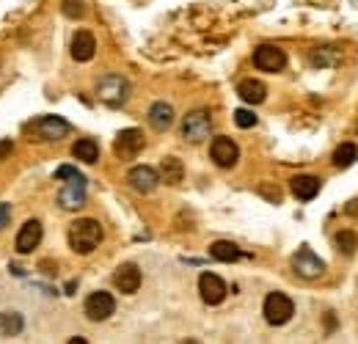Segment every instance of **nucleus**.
Segmentation results:
<instances>
[{"instance_id":"nucleus-1","label":"nucleus","mask_w":358,"mask_h":344,"mask_svg":"<svg viewBox=\"0 0 358 344\" xmlns=\"http://www.w3.org/2000/svg\"><path fill=\"white\" fill-rule=\"evenodd\" d=\"M102 243V226L94 217H80L69 226V248L75 254H91Z\"/></svg>"},{"instance_id":"nucleus-2","label":"nucleus","mask_w":358,"mask_h":344,"mask_svg":"<svg viewBox=\"0 0 358 344\" xmlns=\"http://www.w3.org/2000/svg\"><path fill=\"white\" fill-rule=\"evenodd\" d=\"M127 94H130V86H127V80H124L122 75H105V78L96 83V96H99L105 105H110V108L124 105Z\"/></svg>"},{"instance_id":"nucleus-3","label":"nucleus","mask_w":358,"mask_h":344,"mask_svg":"<svg viewBox=\"0 0 358 344\" xmlns=\"http://www.w3.org/2000/svg\"><path fill=\"white\" fill-rule=\"evenodd\" d=\"M210 129H213V116H210V110H190V113L185 116V122H182V135H185V141H190V143H201V141L210 135Z\"/></svg>"},{"instance_id":"nucleus-4","label":"nucleus","mask_w":358,"mask_h":344,"mask_svg":"<svg viewBox=\"0 0 358 344\" xmlns=\"http://www.w3.org/2000/svg\"><path fill=\"white\" fill-rule=\"evenodd\" d=\"M295 314V303L289 301L284 292H270L265 298V320L270 325H287Z\"/></svg>"},{"instance_id":"nucleus-5","label":"nucleus","mask_w":358,"mask_h":344,"mask_svg":"<svg viewBox=\"0 0 358 344\" xmlns=\"http://www.w3.org/2000/svg\"><path fill=\"white\" fill-rule=\"evenodd\" d=\"M58 204L64 210H80L86 204V176L78 171L75 176H69V182L61 187L58 193Z\"/></svg>"},{"instance_id":"nucleus-6","label":"nucleus","mask_w":358,"mask_h":344,"mask_svg":"<svg viewBox=\"0 0 358 344\" xmlns=\"http://www.w3.org/2000/svg\"><path fill=\"white\" fill-rule=\"evenodd\" d=\"M284 64H287L284 50H278V47H273V44H259V47L254 50V66L262 69V72H281Z\"/></svg>"},{"instance_id":"nucleus-7","label":"nucleus","mask_w":358,"mask_h":344,"mask_svg":"<svg viewBox=\"0 0 358 344\" xmlns=\"http://www.w3.org/2000/svg\"><path fill=\"white\" fill-rule=\"evenodd\" d=\"M292 270H295L298 275H303V278H317V275L325 273V264H322V259L317 257L312 248L303 245V248L292 257Z\"/></svg>"},{"instance_id":"nucleus-8","label":"nucleus","mask_w":358,"mask_h":344,"mask_svg":"<svg viewBox=\"0 0 358 344\" xmlns=\"http://www.w3.org/2000/svg\"><path fill=\"white\" fill-rule=\"evenodd\" d=\"M141 149H143V132H141V129H122V132L116 135V143H113L116 157L133 160Z\"/></svg>"},{"instance_id":"nucleus-9","label":"nucleus","mask_w":358,"mask_h":344,"mask_svg":"<svg viewBox=\"0 0 358 344\" xmlns=\"http://www.w3.org/2000/svg\"><path fill=\"white\" fill-rule=\"evenodd\" d=\"M199 292H201V301L207 303V306L224 303V298H226L224 278L215 275V273H201V278H199Z\"/></svg>"},{"instance_id":"nucleus-10","label":"nucleus","mask_w":358,"mask_h":344,"mask_svg":"<svg viewBox=\"0 0 358 344\" xmlns=\"http://www.w3.org/2000/svg\"><path fill=\"white\" fill-rule=\"evenodd\" d=\"M210 157H213L221 169H231V166L237 163V157H240V149H237V143H234L231 138L218 135V138L213 141V146H210Z\"/></svg>"},{"instance_id":"nucleus-11","label":"nucleus","mask_w":358,"mask_h":344,"mask_svg":"<svg viewBox=\"0 0 358 344\" xmlns=\"http://www.w3.org/2000/svg\"><path fill=\"white\" fill-rule=\"evenodd\" d=\"M113 311H116L113 295H108V292H91L89 295V301H86V317H89V320L102 322V320H108Z\"/></svg>"},{"instance_id":"nucleus-12","label":"nucleus","mask_w":358,"mask_h":344,"mask_svg":"<svg viewBox=\"0 0 358 344\" xmlns=\"http://www.w3.org/2000/svg\"><path fill=\"white\" fill-rule=\"evenodd\" d=\"M113 284H116V289L124 292V295L138 292V287H141V270H138V264H133V261L122 264V267L113 273Z\"/></svg>"},{"instance_id":"nucleus-13","label":"nucleus","mask_w":358,"mask_h":344,"mask_svg":"<svg viewBox=\"0 0 358 344\" xmlns=\"http://www.w3.org/2000/svg\"><path fill=\"white\" fill-rule=\"evenodd\" d=\"M39 243H42V223L39 220H28L17 234V251L20 254H31V251L39 248Z\"/></svg>"},{"instance_id":"nucleus-14","label":"nucleus","mask_w":358,"mask_h":344,"mask_svg":"<svg viewBox=\"0 0 358 344\" xmlns=\"http://www.w3.org/2000/svg\"><path fill=\"white\" fill-rule=\"evenodd\" d=\"M127 182L133 185V190H138V193H152L157 187V182H160V173L155 171V169H149V166H135L130 176H127Z\"/></svg>"},{"instance_id":"nucleus-15","label":"nucleus","mask_w":358,"mask_h":344,"mask_svg":"<svg viewBox=\"0 0 358 344\" xmlns=\"http://www.w3.org/2000/svg\"><path fill=\"white\" fill-rule=\"evenodd\" d=\"M94 52H96V39H94V34H91V31H78V34L72 36V58L80 61V64H86V61L94 58Z\"/></svg>"},{"instance_id":"nucleus-16","label":"nucleus","mask_w":358,"mask_h":344,"mask_svg":"<svg viewBox=\"0 0 358 344\" xmlns=\"http://www.w3.org/2000/svg\"><path fill=\"white\" fill-rule=\"evenodd\" d=\"M320 179L312 176V173H301V176H295L292 182H289V187H292V196L298 199V201H312L314 196L320 193Z\"/></svg>"},{"instance_id":"nucleus-17","label":"nucleus","mask_w":358,"mask_h":344,"mask_svg":"<svg viewBox=\"0 0 358 344\" xmlns=\"http://www.w3.org/2000/svg\"><path fill=\"white\" fill-rule=\"evenodd\" d=\"M36 135L42 138V141H58V138H64L66 132H69V124L64 122V119H58V116H45V119H39L36 122Z\"/></svg>"},{"instance_id":"nucleus-18","label":"nucleus","mask_w":358,"mask_h":344,"mask_svg":"<svg viewBox=\"0 0 358 344\" xmlns=\"http://www.w3.org/2000/svg\"><path fill=\"white\" fill-rule=\"evenodd\" d=\"M149 124H152V129H157V132L171 129V124H174V108L169 102H155L149 108Z\"/></svg>"},{"instance_id":"nucleus-19","label":"nucleus","mask_w":358,"mask_h":344,"mask_svg":"<svg viewBox=\"0 0 358 344\" xmlns=\"http://www.w3.org/2000/svg\"><path fill=\"white\" fill-rule=\"evenodd\" d=\"M237 94H240L243 102H248V105H259V102H265L268 88L262 86L259 80H243V83L237 86Z\"/></svg>"},{"instance_id":"nucleus-20","label":"nucleus","mask_w":358,"mask_h":344,"mask_svg":"<svg viewBox=\"0 0 358 344\" xmlns=\"http://www.w3.org/2000/svg\"><path fill=\"white\" fill-rule=\"evenodd\" d=\"M72 157L80 160V163H96V160H99V146H96V141H91V138L78 141V143L72 146Z\"/></svg>"},{"instance_id":"nucleus-21","label":"nucleus","mask_w":358,"mask_h":344,"mask_svg":"<svg viewBox=\"0 0 358 344\" xmlns=\"http://www.w3.org/2000/svg\"><path fill=\"white\" fill-rule=\"evenodd\" d=\"M210 257L218 259V261H237V259L243 257V251L234 245V243H229V240H218V243H213L210 245Z\"/></svg>"},{"instance_id":"nucleus-22","label":"nucleus","mask_w":358,"mask_h":344,"mask_svg":"<svg viewBox=\"0 0 358 344\" xmlns=\"http://www.w3.org/2000/svg\"><path fill=\"white\" fill-rule=\"evenodd\" d=\"M356 160H358L356 143H342V146H336V152H334V166L348 169V166H353Z\"/></svg>"},{"instance_id":"nucleus-23","label":"nucleus","mask_w":358,"mask_h":344,"mask_svg":"<svg viewBox=\"0 0 358 344\" xmlns=\"http://www.w3.org/2000/svg\"><path fill=\"white\" fill-rule=\"evenodd\" d=\"M182 163H179L177 157H166L163 160V166H160V176L166 179V185H179L182 182Z\"/></svg>"},{"instance_id":"nucleus-24","label":"nucleus","mask_w":358,"mask_h":344,"mask_svg":"<svg viewBox=\"0 0 358 344\" xmlns=\"http://www.w3.org/2000/svg\"><path fill=\"white\" fill-rule=\"evenodd\" d=\"M334 243H336V248H339V251H342L345 257H350V254L356 251L358 237H356V231H350V229H342V231H336Z\"/></svg>"},{"instance_id":"nucleus-25","label":"nucleus","mask_w":358,"mask_h":344,"mask_svg":"<svg viewBox=\"0 0 358 344\" xmlns=\"http://www.w3.org/2000/svg\"><path fill=\"white\" fill-rule=\"evenodd\" d=\"M0 331L3 334H20L22 331V317L20 314H3L0 317Z\"/></svg>"},{"instance_id":"nucleus-26","label":"nucleus","mask_w":358,"mask_h":344,"mask_svg":"<svg viewBox=\"0 0 358 344\" xmlns=\"http://www.w3.org/2000/svg\"><path fill=\"white\" fill-rule=\"evenodd\" d=\"M234 124L243 129H248L257 124V116H254L251 110H234Z\"/></svg>"},{"instance_id":"nucleus-27","label":"nucleus","mask_w":358,"mask_h":344,"mask_svg":"<svg viewBox=\"0 0 358 344\" xmlns=\"http://www.w3.org/2000/svg\"><path fill=\"white\" fill-rule=\"evenodd\" d=\"M334 50H314L312 52V64L314 66H325V64H331L334 61V55H331Z\"/></svg>"},{"instance_id":"nucleus-28","label":"nucleus","mask_w":358,"mask_h":344,"mask_svg":"<svg viewBox=\"0 0 358 344\" xmlns=\"http://www.w3.org/2000/svg\"><path fill=\"white\" fill-rule=\"evenodd\" d=\"M64 14L66 17H83V3L80 0H64Z\"/></svg>"},{"instance_id":"nucleus-29","label":"nucleus","mask_w":358,"mask_h":344,"mask_svg":"<svg viewBox=\"0 0 358 344\" xmlns=\"http://www.w3.org/2000/svg\"><path fill=\"white\" fill-rule=\"evenodd\" d=\"M8 217H11V207L8 204H0V229H6Z\"/></svg>"},{"instance_id":"nucleus-30","label":"nucleus","mask_w":358,"mask_h":344,"mask_svg":"<svg viewBox=\"0 0 358 344\" xmlns=\"http://www.w3.org/2000/svg\"><path fill=\"white\" fill-rule=\"evenodd\" d=\"M6 155H11V141H0V160H3Z\"/></svg>"}]
</instances>
